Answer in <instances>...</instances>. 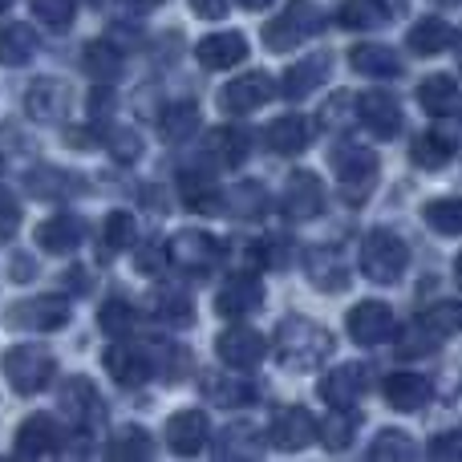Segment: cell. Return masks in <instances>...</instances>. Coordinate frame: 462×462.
<instances>
[{
    "label": "cell",
    "instance_id": "74e56055",
    "mask_svg": "<svg viewBox=\"0 0 462 462\" xmlns=\"http://www.w3.org/2000/svg\"><path fill=\"white\" fill-rule=\"evenodd\" d=\"M81 65H86V73L94 81H110L114 73H118V49H110L106 41H94V45H86V53H81Z\"/></svg>",
    "mask_w": 462,
    "mask_h": 462
},
{
    "label": "cell",
    "instance_id": "ac0fdd59",
    "mask_svg": "<svg viewBox=\"0 0 462 462\" xmlns=\"http://www.w3.org/2000/svg\"><path fill=\"white\" fill-rule=\"evenodd\" d=\"M13 325L21 328H37V333H53V328L69 325V304L61 296H37L29 304H16Z\"/></svg>",
    "mask_w": 462,
    "mask_h": 462
},
{
    "label": "cell",
    "instance_id": "836d02e7",
    "mask_svg": "<svg viewBox=\"0 0 462 462\" xmlns=\"http://www.w3.org/2000/svg\"><path fill=\"white\" fill-rule=\"evenodd\" d=\"M203 393H208V398L216 402V406H247L255 390L244 382V377L224 374V377H211V382L203 385Z\"/></svg>",
    "mask_w": 462,
    "mask_h": 462
},
{
    "label": "cell",
    "instance_id": "9a60e30c",
    "mask_svg": "<svg viewBox=\"0 0 462 462\" xmlns=\"http://www.w3.org/2000/svg\"><path fill=\"white\" fill-rule=\"evenodd\" d=\"M365 390H369V365H357V361L333 369V374L320 382V398H325L333 410H353V402H357Z\"/></svg>",
    "mask_w": 462,
    "mask_h": 462
},
{
    "label": "cell",
    "instance_id": "6125c7cd",
    "mask_svg": "<svg viewBox=\"0 0 462 462\" xmlns=\"http://www.w3.org/2000/svg\"><path fill=\"white\" fill-rule=\"evenodd\" d=\"M434 5H442V8H455V5H462V0H434Z\"/></svg>",
    "mask_w": 462,
    "mask_h": 462
},
{
    "label": "cell",
    "instance_id": "f546056e",
    "mask_svg": "<svg viewBox=\"0 0 462 462\" xmlns=\"http://www.w3.org/2000/svg\"><path fill=\"white\" fill-rule=\"evenodd\" d=\"M37 53V32L29 24H5L0 29V65H24Z\"/></svg>",
    "mask_w": 462,
    "mask_h": 462
},
{
    "label": "cell",
    "instance_id": "5b68a950",
    "mask_svg": "<svg viewBox=\"0 0 462 462\" xmlns=\"http://www.w3.org/2000/svg\"><path fill=\"white\" fill-rule=\"evenodd\" d=\"M333 167L341 175V187L353 203H361L369 195V187L377 183V154L369 146H357V143H345L333 151Z\"/></svg>",
    "mask_w": 462,
    "mask_h": 462
},
{
    "label": "cell",
    "instance_id": "9f6ffc18",
    "mask_svg": "<svg viewBox=\"0 0 462 462\" xmlns=\"http://www.w3.org/2000/svg\"><path fill=\"white\" fill-rule=\"evenodd\" d=\"M377 5H382L390 16H402V13H406V8H410V0H377Z\"/></svg>",
    "mask_w": 462,
    "mask_h": 462
},
{
    "label": "cell",
    "instance_id": "f1b7e54d",
    "mask_svg": "<svg viewBox=\"0 0 462 462\" xmlns=\"http://www.w3.org/2000/svg\"><path fill=\"white\" fill-rule=\"evenodd\" d=\"M410 49H414L418 57H434L442 53V49H450V41H455V32H450V24L442 21V16H422V21L410 29Z\"/></svg>",
    "mask_w": 462,
    "mask_h": 462
},
{
    "label": "cell",
    "instance_id": "44dd1931",
    "mask_svg": "<svg viewBox=\"0 0 462 462\" xmlns=\"http://www.w3.org/2000/svg\"><path fill=\"white\" fill-rule=\"evenodd\" d=\"M106 369H110V377L118 385H126V390H134V385H143L146 377H151V361L143 357V349H134V345H126V341H114L110 349H106Z\"/></svg>",
    "mask_w": 462,
    "mask_h": 462
},
{
    "label": "cell",
    "instance_id": "60d3db41",
    "mask_svg": "<svg viewBox=\"0 0 462 462\" xmlns=\"http://www.w3.org/2000/svg\"><path fill=\"white\" fill-rule=\"evenodd\" d=\"M81 183H73V175H61V171H49V167H37L29 175V191L32 195H57V199H61V195H73L78 191Z\"/></svg>",
    "mask_w": 462,
    "mask_h": 462
},
{
    "label": "cell",
    "instance_id": "6f0895ef",
    "mask_svg": "<svg viewBox=\"0 0 462 462\" xmlns=\"http://www.w3.org/2000/svg\"><path fill=\"white\" fill-rule=\"evenodd\" d=\"M13 272H16L13 280H32V263L29 260H13Z\"/></svg>",
    "mask_w": 462,
    "mask_h": 462
},
{
    "label": "cell",
    "instance_id": "1f68e13d",
    "mask_svg": "<svg viewBox=\"0 0 462 462\" xmlns=\"http://www.w3.org/2000/svg\"><path fill=\"white\" fill-rule=\"evenodd\" d=\"M450 159H455V146H450V138H442L439 130L414 138V146H410V162L422 171H439V167H447Z\"/></svg>",
    "mask_w": 462,
    "mask_h": 462
},
{
    "label": "cell",
    "instance_id": "be15d7a7",
    "mask_svg": "<svg viewBox=\"0 0 462 462\" xmlns=\"http://www.w3.org/2000/svg\"><path fill=\"white\" fill-rule=\"evenodd\" d=\"M8 5H13V0H0V13H5V8H8Z\"/></svg>",
    "mask_w": 462,
    "mask_h": 462
},
{
    "label": "cell",
    "instance_id": "e0dca14e",
    "mask_svg": "<svg viewBox=\"0 0 462 462\" xmlns=\"http://www.w3.org/2000/svg\"><path fill=\"white\" fill-rule=\"evenodd\" d=\"M61 406L65 414L73 418V426H81V430H97L102 426V398H97V390L86 382V377H69L61 390Z\"/></svg>",
    "mask_w": 462,
    "mask_h": 462
},
{
    "label": "cell",
    "instance_id": "e575fe53",
    "mask_svg": "<svg viewBox=\"0 0 462 462\" xmlns=\"http://www.w3.org/2000/svg\"><path fill=\"white\" fill-rule=\"evenodd\" d=\"M179 195L191 208H216V179L203 175V171H179Z\"/></svg>",
    "mask_w": 462,
    "mask_h": 462
},
{
    "label": "cell",
    "instance_id": "5bb4252c",
    "mask_svg": "<svg viewBox=\"0 0 462 462\" xmlns=\"http://www.w3.org/2000/svg\"><path fill=\"white\" fill-rule=\"evenodd\" d=\"M260 304H263V284L252 272L227 276L224 288L216 292V312H224V317H244V312H255Z\"/></svg>",
    "mask_w": 462,
    "mask_h": 462
},
{
    "label": "cell",
    "instance_id": "d590c367",
    "mask_svg": "<svg viewBox=\"0 0 462 462\" xmlns=\"http://www.w3.org/2000/svg\"><path fill=\"white\" fill-rule=\"evenodd\" d=\"M208 146H211V154H216V162H224V167H239V162L247 159V134L244 130H216V134L208 138Z\"/></svg>",
    "mask_w": 462,
    "mask_h": 462
},
{
    "label": "cell",
    "instance_id": "83f0119b",
    "mask_svg": "<svg viewBox=\"0 0 462 462\" xmlns=\"http://www.w3.org/2000/svg\"><path fill=\"white\" fill-rule=\"evenodd\" d=\"M268 146L276 154H300L309 146V118L300 114H284L268 126Z\"/></svg>",
    "mask_w": 462,
    "mask_h": 462
},
{
    "label": "cell",
    "instance_id": "7402d4cb",
    "mask_svg": "<svg viewBox=\"0 0 462 462\" xmlns=\"http://www.w3.org/2000/svg\"><path fill=\"white\" fill-rule=\"evenodd\" d=\"M203 69H231L247 57V41L239 32H216V37H203L199 49H195Z\"/></svg>",
    "mask_w": 462,
    "mask_h": 462
},
{
    "label": "cell",
    "instance_id": "4316f807",
    "mask_svg": "<svg viewBox=\"0 0 462 462\" xmlns=\"http://www.w3.org/2000/svg\"><path fill=\"white\" fill-rule=\"evenodd\" d=\"M349 65L369 78H398L402 73V57L390 45H357L349 53Z\"/></svg>",
    "mask_w": 462,
    "mask_h": 462
},
{
    "label": "cell",
    "instance_id": "8fae6325",
    "mask_svg": "<svg viewBox=\"0 0 462 462\" xmlns=\"http://www.w3.org/2000/svg\"><path fill=\"white\" fill-rule=\"evenodd\" d=\"M280 203H284V211L292 219H312L325 211V183H320L312 171H296V175L288 179Z\"/></svg>",
    "mask_w": 462,
    "mask_h": 462
},
{
    "label": "cell",
    "instance_id": "484cf974",
    "mask_svg": "<svg viewBox=\"0 0 462 462\" xmlns=\"http://www.w3.org/2000/svg\"><path fill=\"white\" fill-rule=\"evenodd\" d=\"M29 114L37 122H49V118H61L65 110H69V86L65 81H49V78H41L37 86L29 89Z\"/></svg>",
    "mask_w": 462,
    "mask_h": 462
},
{
    "label": "cell",
    "instance_id": "ee69618b",
    "mask_svg": "<svg viewBox=\"0 0 462 462\" xmlns=\"http://www.w3.org/2000/svg\"><path fill=\"white\" fill-rule=\"evenodd\" d=\"M134 236H138V224L130 211H114L110 219H106V247L110 252H126V247H134Z\"/></svg>",
    "mask_w": 462,
    "mask_h": 462
},
{
    "label": "cell",
    "instance_id": "cb8c5ba5",
    "mask_svg": "<svg viewBox=\"0 0 462 462\" xmlns=\"http://www.w3.org/2000/svg\"><path fill=\"white\" fill-rule=\"evenodd\" d=\"M325 78H328V57H325V53L304 57L300 65H292V69L280 78V94L292 97V102H296V97H309Z\"/></svg>",
    "mask_w": 462,
    "mask_h": 462
},
{
    "label": "cell",
    "instance_id": "603a6c76",
    "mask_svg": "<svg viewBox=\"0 0 462 462\" xmlns=\"http://www.w3.org/2000/svg\"><path fill=\"white\" fill-rule=\"evenodd\" d=\"M418 106H422L426 114H455L462 106V89L458 81L450 78V73H434V78H426L422 86H418Z\"/></svg>",
    "mask_w": 462,
    "mask_h": 462
},
{
    "label": "cell",
    "instance_id": "d4e9b609",
    "mask_svg": "<svg viewBox=\"0 0 462 462\" xmlns=\"http://www.w3.org/2000/svg\"><path fill=\"white\" fill-rule=\"evenodd\" d=\"M309 280L320 288V292H337V288L349 284V268H345L341 252H337V247H312Z\"/></svg>",
    "mask_w": 462,
    "mask_h": 462
},
{
    "label": "cell",
    "instance_id": "f35d334b",
    "mask_svg": "<svg viewBox=\"0 0 462 462\" xmlns=\"http://www.w3.org/2000/svg\"><path fill=\"white\" fill-rule=\"evenodd\" d=\"M369 458H377V462H406V458H414V442H410V434H402V430H382V434H377V442L369 447Z\"/></svg>",
    "mask_w": 462,
    "mask_h": 462
},
{
    "label": "cell",
    "instance_id": "52a82bcc",
    "mask_svg": "<svg viewBox=\"0 0 462 462\" xmlns=\"http://www.w3.org/2000/svg\"><path fill=\"white\" fill-rule=\"evenodd\" d=\"M345 328H349V337L357 345H382L398 333V317H393V309L382 300H361L349 309Z\"/></svg>",
    "mask_w": 462,
    "mask_h": 462
},
{
    "label": "cell",
    "instance_id": "7c38bea8",
    "mask_svg": "<svg viewBox=\"0 0 462 462\" xmlns=\"http://www.w3.org/2000/svg\"><path fill=\"white\" fill-rule=\"evenodd\" d=\"M211 439V422L203 410H179L167 422V447L175 455H199Z\"/></svg>",
    "mask_w": 462,
    "mask_h": 462
},
{
    "label": "cell",
    "instance_id": "680465c9",
    "mask_svg": "<svg viewBox=\"0 0 462 462\" xmlns=\"http://www.w3.org/2000/svg\"><path fill=\"white\" fill-rule=\"evenodd\" d=\"M239 5H244V8H268L272 0H239Z\"/></svg>",
    "mask_w": 462,
    "mask_h": 462
},
{
    "label": "cell",
    "instance_id": "11a10c76",
    "mask_svg": "<svg viewBox=\"0 0 462 462\" xmlns=\"http://www.w3.org/2000/svg\"><path fill=\"white\" fill-rule=\"evenodd\" d=\"M69 288H73V292H81V288H89V272L73 268V272H69Z\"/></svg>",
    "mask_w": 462,
    "mask_h": 462
},
{
    "label": "cell",
    "instance_id": "4dcf8cb0",
    "mask_svg": "<svg viewBox=\"0 0 462 462\" xmlns=\"http://www.w3.org/2000/svg\"><path fill=\"white\" fill-rule=\"evenodd\" d=\"M418 328H426L434 341L462 333V300H439V304H430V309L418 317Z\"/></svg>",
    "mask_w": 462,
    "mask_h": 462
},
{
    "label": "cell",
    "instance_id": "e7e4bbea",
    "mask_svg": "<svg viewBox=\"0 0 462 462\" xmlns=\"http://www.w3.org/2000/svg\"><path fill=\"white\" fill-rule=\"evenodd\" d=\"M458 65H462V37H458Z\"/></svg>",
    "mask_w": 462,
    "mask_h": 462
},
{
    "label": "cell",
    "instance_id": "f5cc1de1",
    "mask_svg": "<svg viewBox=\"0 0 462 462\" xmlns=\"http://www.w3.org/2000/svg\"><path fill=\"white\" fill-rule=\"evenodd\" d=\"M260 199H263L260 187H236V195H231V211H236V216H252L247 203H260Z\"/></svg>",
    "mask_w": 462,
    "mask_h": 462
},
{
    "label": "cell",
    "instance_id": "94428289",
    "mask_svg": "<svg viewBox=\"0 0 462 462\" xmlns=\"http://www.w3.org/2000/svg\"><path fill=\"white\" fill-rule=\"evenodd\" d=\"M126 5H138V8H151V5H162V0H126Z\"/></svg>",
    "mask_w": 462,
    "mask_h": 462
},
{
    "label": "cell",
    "instance_id": "f6af8a7d",
    "mask_svg": "<svg viewBox=\"0 0 462 462\" xmlns=\"http://www.w3.org/2000/svg\"><path fill=\"white\" fill-rule=\"evenodd\" d=\"M255 430L252 426H227L224 439H219V455L224 458H255L260 450H255Z\"/></svg>",
    "mask_w": 462,
    "mask_h": 462
},
{
    "label": "cell",
    "instance_id": "ffe728a7",
    "mask_svg": "<svg viewBox=\"0 0 462 462\" xmlns=\"http://www.w3.org/2000/svg\"><path fill=\"white\" fill-rule=\"evenodd\" d=\"M81 239H86V224H81V216H73V211H57L53 219H45V224L37 227V244L53 255L73 252Z\"/></svg>",
    "mask_w": 462,
    "mask_h": 462
},
{
    "label": "cell",
    "instance_id": "db71d44e",
    "mask_svg": "<svg viewBox=\"0 0 462 462\" xmlns=\"http://www.w3.org/2000/svg\"><path fill=\"white\" fill-rule=\"evenodd\" d=\"M195 16H208V21H216V16L227 13V0H191Z\"/></svg>",
    "mask_w": 462,
    "mask_h": 462
},
{
    "label": "cell",
    "instance_id": "c3c4849f",
    "mask_svg": "<svg viewBox=\"0 0 462 462\" xmlns=\"http://www.w3.org/2000/svg\"><path fill=\"white\" fill-rule=\"evenodd\" d=\"M130 325H134V309H130L126 300H106V309H102V328L106 333H126Z\"/></svg>",
    "mask_w": 462,
    "mask_h": 462
},
{
    "label": "cell",
    "instance_id": "8d00e7d4",
    "mask_svg": "<svg viewBox=\"0 0 462 462\" xmlns=\"http://www.w3.org/2000/svg\"><path fill=\"white\" fill-rule=\"evenodd\" d=\"M422 216L439 236H462V199H430Z\"/></svg>",
    "mask_w": 462,
    "mask_h": 462
},
{
    "label": "cell",
    "instance_id": "681fc988",
    "mask_svg": "<svg viewBox=\"0 0 462 462\" xmlns=\"http://www.w3.org/2000/svg\"><path fill=\"white\" fill-rule=\"evenodd\" d=\"M16 227H21V208H16V199L0 187V244H8V239L16 236Z\"/></svg>",
    "mask_w": 462,
    "mask_h": 462
},
{
    "label": "cell",
    "instance_id": "9c48e42d",
    "mask_svg": "<svg viewBox=\"0 0 462 462\" xmlns=\"http://www.w3.org/2000/svg\"><path fill=\"white\" fill-rule=\"evenodd\" d=\"M216 353L231 369H255L263 361V353H268V341H263L255 328L236 325V328H227V333L216 337Z\"/></svg>",
    "mask_w": 462,
    "mask_h": 462
},
{
    "label": "cell",
    "instance_id": "ba28073f",
    "mask_svg": "<svg viewBox=\"0 0 462 462\" xmlns=\"http://www.w3.org/2000/svg\"><path fill=\"white\" fill-rule=\"evenodd\" d=\"M276 81L268 78V73H244V78H236V81H227L224 86V94H219V106H224L227 114H252V110H260V106H268L272 97H276Z\"/></svg>",
    "mask_w": 462,
    "mask_h": 462
},
{
    "label": "cell",
    "instance_id": "30bf717a",
    "mask_svg": "<svg viewBox=\"0 0 462 462\" xmlns=\"http://www.w3.org/2000/svg\"><path fill=\"white\" fill-rule=\"evenodd\" d=\"M385 402H390L393 410H402V414H414V410L430 406L434 398V385L426 374H414V369H398V374L385 377Z\"/></svg>",
    "mask_w": 462,
    "mask_h": 462
},
{
    "label": "cell",
    "instance_id": "4fadbf2b",
    "mask_svg": "<svg viewBox=\"0 0 462 462\" xmlns=\"http://www.w3.org/2000/svg\"><path fill=\"white\" fill-rule=\"evenodd\" d=\"M320 434V426L312 422V414L304 406H284L272 418V447L280 450H304Z\"/></svg>",
    "mask_w": 462,
    "mask_h": 462
},
{
    "label": "cell",
    "instance_id": "b9f144b4",
    "mask_svg": "<svg viewBox=\"0 0 462 462\" xmlns=\"http://www.w3.org/2000/svg\"><path fill=\"white\" fill-rule=\"evenodd\" d=\"M377 21H385V8L377 5V0H345L341 5L345 29H374Z\"/></svg>",
    "mask_w": 462,
    "mask_h": 462
},
{
    "label": "cell",
    "instance_id": "d6986e66",
    "mask_svg": "<svg viewBox=\"0 0 462 462\" xmlns=\"http://www.w3.org/2000/svg\"><path fill=\"white\" fill-rule=\"evenodd\" d=\"M357 110H361V122H365L377 138H393L402 130V106L393 102L385 89H369V94H361Z\"/></svg>",
    "mask_w": 462,
    "mask_h": 462
},
{
    "label": "cell",
    "instance_id": "f907efd6",
    "mask_svg": "<svg viewBox=\"0 0 462 462\" xmlns=\"http://www.w3.org/2000/svg\"><path fill=\"white\" fill-rule=\"evenodd\" d=\"M430 458H462V430L439 434V439L430 442Z\"/></svg>",
    "mask_w": 462,
    "mask_h": 462
},
{
    "label": "cell",
    "instance_id": "bcb514c9",
    "mask_svg": "<svg viewBox=\"0 0 462 462\" xmlns=\"http://www.w3.org/2000/svg\"><path fill=\"white\" fill-rule=\"evenodd\" d=\"M29 8H32V16H41L53 32H65L73 24V0H29Z\"/></svg>",
    "mask_w": 462,
    "mask_h": 462
},
{
    "label": "cell",
    "instance_id": "7dc6e473",
    "mask_svg": "<svg viewBox=\"0 0 462 462\" xmlns=\"http://www.w3.org/2000/svg\"><path fill=\"white\" fill-rule=\"evenodd\" d=\"M159 317L171 320V325H191L195 312H191V300H187L183 292L167 288V292H159Z\"/></svg>",
    "mask_w": 462,
    "mask_h": 462
},
{
    "label": "cell",
    "instance_id": "ab89813d",
    "mask_svg": "<svg viewBox=\"0 0 462 462\" xmlns=\"http://www.w3.org/2000/svg\"><path fill=\"white\" fill-rule=\"evenodd\" d=\"M110 455L114 458H151L154 442H151V434L138 430V426H122L118 439H114V447H110Z\"/></svg>",
    "mask_w": 462,
    "mask_h": 462
},
{
    "label": "cell",
    "instance_id": "91938a15",
    "mask_svg": "<svg viewBox=\"0 0 462 462\" xmlns=\"http://www.w3.org/2000/svg\"><path fill=\"white\" fill-rule=\"evenodd\" d=\"M455 284L462 288V252H458V260H455Z\"/></svg>",
    "mask_w": 462,
    "mask_h": 462
},
{
    "label": "cell",
    "instance_id": "8992f818",
    "mask_svg": "<svg viewBox=\"0 0 462 462\" xmlns=\"http://www.w3.org/2000/svg\"><path fill=\"white\" fill-rule=\"evenodd\" d=\"M219 239L208 236V231H179L175 239L167 244V260L175 263L179 272H191V276H208L211 268L219 263Z\"/></svg>",
    "mask_w": 462,
    "mask_h": 462
},
{
    "label": "cell",
    "instance_id": "2e32d148",
    "mask_svg": "<svg viewBox=\"0 0 462 462\" xmlns=\"http://www.w3.org/2000/svg\"><path fill=\"white\" fill-rule=\"evenodd\" d=\"M57 450H61V426H57L49 414L24 418L21 430H16V455L45 458V455H57Z\"/></svg>",
    "mask_w": 462,
    "mask_h": 462
},
{
    "label": "cell",
    "instance_id": "277c9868",
    "mask_svg": "<svg viewBox=\"0 0 462 462\" xmlns=\"http://www.w3.org/2000/svg\"><path fill=\"white\" fill-rule=\"evenodd\" d=\"M312 32H320V8L312 0H288V8L276 21L263 24V41L268 49H296L300 41H309Z\"/></svg>",
    "mask_w": 462,
    "mask_h": 462
},
{
    "label": "cell",
    "instance_id": "7bdbcfd3",
    "mask_svg": "<svg viewBox=\"0 0 462 462\" xmlns=\"http://www.w3.org/2000/svg\"><path fill=\"white\" fill-rule=\"evenodd\" d=\"M357 422H361V418L353 414V410H349V414H345V410H333V418L320 426V434H325V447L328 450H345L353 442V430H357Z\"/></svg>",
    "mask_w": 462,
    "mask_h": 462
},
{
    "label": "cell",
    "instance_id": "6da1fadb",
    "mask_svg": "<svg viewBox=\"0 0 462 462\" xmlns=\"http://www.w3.org/2000/svg\"><path fill=\"white\" fill-rule=\"evenodd\" d=\"M328 353H333V337L320 325H312V320L288 317L284 325L276 328V357H280V365L292 369V374L317 369Z\"/></svg>",
    "mask_w": 462,
    "mask_h": 462
},
{
    "label": "cell",
    "instance_id": "816d5d0a",
    "mask_svg": "<svg viewBox=\"0 0 462 462\" xmlns=\"http://www.w3.org/2000/svg\"><path fill=\"white\" fill-rule=\"evenodd\" d=\"M110 151L118 154L122 162H134L138 159V138L130 134V130H118V134H110Z\"/></svg>",
    "mask_w": 462,
    "mask_h": 462
},
{
    "label": "cell",
    "instance_id": "3957f363",
    "mask_svg": "<svg viewBox=\"0 0 462 462\" xmlns=\"http://www.w3.org/2000/svg\"><path fill=\"white\" fill-rule=\"evenodd\" d=\"M5 374L16 393H41L57 374V361L45 345H16L5 353Z\"/></svg>",
    "mask_w": 462,
    "mask_h": 462
},
{
    "label": "cell",
    "instance_id": "7a4b0ae2",
    "mask_svg": "<svg viewBox=\"0 0 462 462\" xmlns=\"http://www.w3.org/2000/svg\"><path fill=\"white\" fill-rule=\"evenodd\" d=\"M406 263H410V247L390 227H374L365 236V244H361V272L374 284H398Z\"/></svg>",
    "mask_w": 462,
    "mask_h": 462
},
{
    "label": "cell",
    "instance_id": "d6a6232c",
    "mask_svg": "<svg viewBox=\"0 0 462 462\" xmlns=\"http://www.w3.org/2000/svg\"><path fill=\"white\" fill-rule=\"evenodd\" d=\"M159 126H162V138H167V143H183V138H191L195 126H199V106L195 102L167 106L162 118H159Z\"/></svg>",
    "mask_w": 462,
    "mask_h": 462
}]
</instances>
